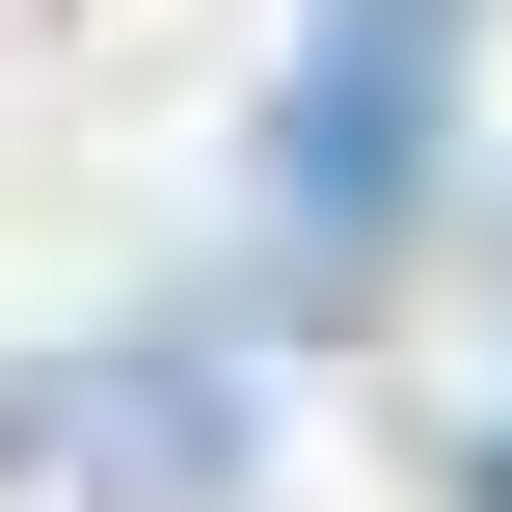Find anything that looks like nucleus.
Instances as JSON below:
<instances>
[{"instance_id": "7ed1b4c3", "label": "nucleus", "mask_w": 512, "mask_h": 512, "mask_svg": "<svg viewBox=\"0 0 512 512\" xmlns=\"http://www.w3.org/2000/svg\"><path fill=\"white\" fill-rule=\"evenodd\" d=\"M459 486H486V512H512V432H486V459H459Z\"/></svg>"}, {"instance_id": "f03ea898", "label": "nucleus", "mask_w": 512, "mask_h": 512, "mask_svg": "<svg viewBox=\"0 0 512 512\" xmlns=\"http://www.w3.org/2000/svg\"><path fill=\"white\" fill-rule=\"evenodd\" d=\"M0 486L216 512V486H243V351H189V324H135V351H27V378H0Z\"/></svg>"}, {"instance_id": "f257e3e1", "label": "nucleus", "mask_w": 512, "mask_h": 512, "mask_svg": "<svg viewBox=\"0 0 512 512\" xmlns=\"http://www.w3.org/2000/svg\"><path fill=\"white\" fill-rule=\"evenodd\" d=\"M459 27H486V0H324V27H297V81H270V243H297V297L405 243V189H432V135H459Z\"/></svg>"}]
</instances>
